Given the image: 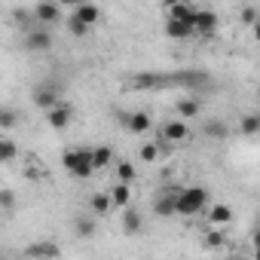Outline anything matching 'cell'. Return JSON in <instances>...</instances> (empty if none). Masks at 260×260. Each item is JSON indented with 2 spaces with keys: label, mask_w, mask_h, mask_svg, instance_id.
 Masks as SVG:
<instances>
[{
  "label": "cell",
  "mask_w": 260,
  "mask_h": 260,
  "mask_svg": "<svg viewBox=\"0 0 260 260\" xmlns=\"http://www.w3.org/2000/svg\"><path fill=\"white\" fill-rule=\"evenodd\" d=\"M61 166H64V172H68V175H74V178H80V181H86V178H92V175H95L92 150H83V147L64 150V156H61Z\"/></svg>",
  "instance_id": "1"
},
{
  "label": "cell",
  "mask_w": 260,
  "mask_h": 260,
  "mask_svg": "<svg viewBox=\"0 0 260 260\" xmlns=\"http://www.w3.org/2000/svg\"><path fill=\"white\" fill-rule=\"evenodd\" d=\"M208 202V190L205 187H184L178 196V214L184 217H196Z\"/></svg>",
  "instance_id": "2"
},
{
  "label": "cell",
  "mask_w": 260,
  "mask_h": 260,
  "mask_svg": "<svg viewBox=\"0 0 260 260\" xmlns=\"http://www.w3.org/2000/svg\"><path fill=\"white\" fill-rule=\"evenodd\" d=\"M25 49L28 52H46V49H52V31L49 28H31L25 34Z\"/></svg>",
  "instance_id": "3"
},
{
  "label": "cell",
  "mask_w": 260,
  "mask_h": 260,
  "mask_svg": "<svg viewBox=\"0 0 260 260\" xmlns=\"http://www.w3.org/2000/svg\"><path fill=\"white\" fill-rule=\"evenodd\" d=\"M178 196H181V190H162V193L153 199V211H156L159 217L178 214Z\"/></svg>",
  "instance_id": "4"
},
{
  "label": "cell",
  "mask_w": 260,
  "mask_h": 260,
  "mask_svg": "<svg viewBox=\"0 0 260 260\" xmlns=\"http://www.w3.org/2000/svg\"><path fill=\"white\" fill-rule=\"evenodd\" d=\"M122 125L128 128V132H135V135H144V132H150V113H144V110H135V113H122Z\"/></svg>",
  "instance_id": "5"
},
{
  "label": "cell",
  "mask_w": 260,
  "mask_h": 260,
  "mask_svg": "<svg viewBox=\"0 0 260 260\" xmlns=\"http://www.w3.org/2000/svg\"><path fill=\"white\" fill-rule=\"evenodd\" d=\"M196 10H199V7H193V4H169V7H166V16H169V22H184V25H193Z\"/></svg>",
  "instance_id": "6"
},
{
  "label": "cell",
  "mask_w": 260,
  "mask_h": 260,
  "mask_svg": "<svg viewBox=\"0 0 260 260\" xmlns=\"http://www.w3.org/2000/svg\"><path fill=\"white\" fill-rule=\"evenodd\" d=\"M193 31L196 34H214L217 31V13L214 10H196V19H193Z\"/></svg>",
  "instance_id": "7"
},
{
  "label": "cell",
  "mask_w": 260,
  "mask_h": 260,
  "mask_svg": "<svg viewBox=\"0 0 260 260\" xmlns=\"http://www.w3.org/2000/svg\"><path fill=\"white\" fill-rule=\"evenodd\" d=\"M162 138H166L169 144H184V141L190 138V128H187V122H184V119L166 122V125H162Z\"/></svg>",
  "instance_id": "8"
},
{
  "label": "cell",
  "mask_w": 260,
  "mask_h": 260,
  "mask_svg": "<svg viewBox=\"0 0 260 260\" xmlns=\"http://www.w3.org/2000/svg\"><path fill=\"white\" fill-rule=\"evenodd\" d=\"M25 257L31 260H55L58 257V245L55 242H34L25 248Z\"/></svg>",
  "instance_id": "9"
},
{
  "label": "cell",
  "mask_w": 260,
  "mask_h": 260,
  "mask_svg": "<svg viewBox=\"0 0 260 260\" xmlns=\"http://www.w3.org/2000/svg\"><path fill=\"white\" fill-rule=\"evenodd\" d=\"M71 119H74V107H71V104H58V107L46 110V122H49L52 128H64V125H71Z\"/></svg>",
  "instance_id": "10"
},
{
  "label": "cell",
  "mask_w": 260,
  "mask_h": 260,
  "mask_svg": "<svg viewBox=\"0 0 260 260\" xmlns=\"http://www.w3.org/2000/svg\"><path fill=\"white\" fill-rule=\"evenodd\" d=\"M71 16H74V19H80L86 28H92V25H98V19H101V10H98L95 4H77Z\"/></svg>",
  "instance_id": "11"
},
{
  "label": "cell",
  "mask_w": 260,
  "mask_h": 260,
  "mask_svg": "<svg viewBox=\"0 0 260 260\" xmlns=\"http://www.w3.org/2000/svg\"><path fill=\"white\" fill-rule=\"evenodd\" d=\"M34 19L40 25H55L61 19V10H58V4H37L34 7Z\"/></svg>",
  "instance_id": "12"
},
{
  "label": "cell",
  "mask_w": 260,
  "mask_h": 260,
  "mask_svg": "<svg viewBox=\"0 0 260 260\" xmlns=\"http://www.w3.org/2000/svg\"><path fill=\"white\" fill-rule=\"evenodd\" d=\"M34 104L43 107V110H52V107H58L61 101H58V92H55L52 86H40V89L34 92Z\"/></svg>",
  "instance_id": "13"
},
{
  "label": "cell",
  "mask_w": 260,
  "mask_h": 260,
  "mask_svg": "<svg viewBox=\"0 0 260 260\" xmlns=\"http://www.w3.org/2000/svg\"><path fill=\"white\" fill-rule=\"evenodd\" d=\"M141 226H144V217H141V211H135V208H125L122 211V233H141Z\"/></svg>",
  "instance_id": "14"
},
{
  "label": "cell",
  "mask_w": 260,
  "mask_h": 260,
  "mask_svg": "<svg viewBox=\"0 0 260 260\" xmlns=\"http://www.w3.org/2000/svg\"><path fill=\"white\" fill-rule=\"evenodd\" d=\"M230 220H233V208H230V205H223V202H220V205H214V208L208 211V223H211L214 230H217V226H226Z\"/></svg>",
  "instance_id": "15"
},
{
  "label": "cell",
  "mask_w": 260,
  "mask_h": 260,
  "mask_svg": "<svg viewBox=\"0 0 260 260\" xmlns=\"http://www.w3.org/2000/svg\"><path fill=\"white\" fill-rule=\"evenodd\" d=\"M89 208H92V214H95V217H104V214L113 208V199H110V193H95V196L89 199Z\"/></svg>",
  "instance_id": "16"
},
{
  "label": "cell",
  "mask_w": 260,
  "mask_h": 260,
  "mask_svg": "<svg viewBox=\"0 0 260 260\" xmlns=\"http://www.w3.org/2000/svg\"><path fill=\"white\" fill-rule=\"evenodd\" d=\"M196 31H193V25H184V22H166V37H172V40H187V37H193Z\"/></svg>",
  "instance_id": "17"
},
{
  "label": "cell",
  "mask_w": 260,
  "mask_h": 260,
  "mask_svg": "<svg viewBox=\"0 0 260 260\" xmlns=\"http://www.w3.org/2000/svg\"><path fill=\"white\" fill-rule=\"evenodd\" d=\"M95 230H98V220H95V217H89V214H83V217H77V220H74V233H77L80 239H89Z\"/></svg>",
  "instance_id": "18"
},
{
  "label": "cell",
  "mask_w": 260,
  "mask_h": 260,
  "mask_svg": "<svg viewBox=\"0 0 260 260\" xmlns=\"http://www.w3.org/2000/svg\"><path fill=\"white\" fill-rule=\"evenodd\" d=\"M110 199H113V208H125V205H128V199H132V187L116 181V187L110 190Z\"/></svg>",
  "instance_id": "19"
},
{
  "label": "cell",
  "mask_w": 260,
  "mask_h": 260,
  "mask_svg": "<svg viewBox=\"0 0 260 260\" xmlns=\"http://www.w3.org/2000/svg\"><path fill=\"white\" fill-rule=\"evenodd\" d=\"M92 162H95V172H101V169H107V166L113 162V150H110L107 144H101V147H95V150H92Z\"/></svg>",
  "instance_id": "20"
},
{
  "label": "cell",
  "mask_w": 260,
  "mask_h": 260,
  "mask_svg": "<svg viewBox=\"0 0 260 260\" xmlns=\"http://www.w3.org/2000/svg\"><path fill=\"white\" fill-rule=\"evenodd\" d=\"M199 110H202V107H199L196 98H181V101H178V113H181V119H196Z\"/></svg>",
  "instance_id": "21"
},
{
  "label": "cell",
  "mask_w": 260,
  "mask_h": 260,
  "mask_svg": "<svg viewBox=\"0 0 260 260\" xmlns=\"http://www.w3.org/2000/svg\"><path fill=\"white\" fill-rule=\"evenodd\" d=\"M135 175H138V172H135V166L128 162V159H119V162H116V178H119V184H132Z\"/></svg>",
  "instance_id": "22"
},
{
  "label": "cell",
  "mask_w": 260,
  "mask_h": 260,
  "mask_svg": "<svg viewBox=\"0 0 260 260\" xmlns=\"http://www.w3.org/2000/svg\"><path fill=\"white\" fill-rule=\"evenodd\" d=\"M239 128H242V135H257L260 132V116L257 113H248L239 119Z\"/></svg>",
  "instance_id": "23"
},
{
  "label": "cell",
  "mask_w": 260,
  "mask_h": 260,
  "mask_svg": "<svg viewBox=\"0 0 260 260\" xmlns=\"http://www.w3.org/2000/svg\"><path fill=\"white\" fill-rule=\"evenodd\" d=\"M159 83H162V80H159L156 74H138V77L132 80L135 89H153V86H159Z\"/></svg>",
  "instance_id": "24"
},
{
  "label": "cell",
  "mask_w": 260,
  "mask_h": 260,
  "mask_svg": "<svg viewBox=\"0 0 260 260\" xmlns=\"http://www.w3.org/2000/svg\"><path fill=\"white\" fill-rule=\"evenodd\" d=\"M205 135L208 138H226V125L220 119H208L205 122Z\"/></svg>",
  "instance_id": "25"
},
{
  "label": "cell",
  "mask_w": 260,
  "mask_h": 260,
  "mask_svg": "<svg viewBox=\"0 0 260 260\" xmlns=\"http://www.w3.org/2000/svg\"><path fill=\"white\" fill-rule=\"evenodd\" d=\"M0 159H4V162H13V159H16V144H13L10 138L0 141Z\"/></svg>",
  "instance_id": "26"
},
{
  "label": "cell",
  "mask_w": 260,
  "mask_h": 260,
  "mask_svg": "<svg viewBox=\"0 0 260 260\" xmlns=\"http://www.w3.org/2000/svg\"><path fill=\"white\" fill-rule=\"evenodd\" d=\"M138 156H141L144 162H156V156H159V144H144V147L138 150Z\"/></svg>",
  "instance_id": "27"
},
{
  "label": "cell",
  "mask_w": 260,
  "mask_h": 260,
  "mask_svg": "<svg viewBox=\"0 0 260 260\" xmlns=\"http://www.w3.org/2000/svg\"><path fill=\"white\" fill-rule=\"evenodd\" d=\"M205 245H208V248H223V245H226V236H223L220 230H211V233L205 236Z\"/></svg>",
  "instance_id": "28"
},
{
  "label": "cell",
  "mask_w": 260,
  "mask_h": 260,
  "mask_svg": "<svg viewBox=\"0 0 260 260\" xmlns=\"http://www.w3.org/2000/svg\"><path fill=\"white\" fill-rule=\"evenodd\" d=\"M239 19H242L245 25H251V28H254V25L260 22V16H257V10H254V7H245V10L239 13Z\"/></svg>",
  "instance_id": "29"
},
{
  "label": "cell",
  "mask_w": 260,
  "mask_h": 260,
  "mask_svg": "<svg viewBox=\"0 0 260 260\" xmlns=\"http://www.w3.org/2000/svg\"><path fill=\"white\" fill-rule=\"evenodd\" d=\"M68 31H71L74 37H83V34L89 31V28H86V25H83L80 19H74V16H71V19H68Z\"/></svg>",
  "instance_id": "30"
},
{
  "label": "cell",
  "mask_w": 260,
  "mask_h": 260,
  "mask_svg": "<svg viewBox=\"0 0 260 260\" xmlns=\"http://www.w3.org/2000/svg\"><path fill=\"white\" fill-rule=\"evenodd\" d=\"M0 125H4V128H13V125H16V110H10V107L0 110Z\"/></svg>",
  "instance_id": "31"
},
{
  "label": "cell",
  "mask_w": 260,
  "mask_h": 260,
  "mask_svg": "<svg viewBox=\"0 0 260 260\" xmlns=\"http://www.w3.org/2000/svg\"><path fill=\"white\" fill-rule=\"evenodd\" d=\"M0 202H4V208H13V190H4V193H0Z\"/></svg>",
  "instance_id": "32"
},
{
  "label": "cell",
  "mask_w": 260,
  "mask_h": 260,
  "mask_svg": "<svg viewBox=\"0 0 260 260\" xmlns=\"http://www.w3.org/2000/svg\"><path fill=\"white\" fill-rule=\"evenodd\" d=\"M251 242H254V260H260V226L254 230V239Z\"/></svg>",
  "instance_id": "33"
},
{
  "label": "cell",
  "mask_w": 260,
  "mask_h": 260,
  "mask_svg": "<svg viewBox=\"0 0 260 260\" xmlns=\"http://www.w3.org/2000/svg\"><path fill=\"white\" fill-rule=\"evenodd\" d=\"M254 40H257V43H260V22H257V25H254Z\"/></svg>",
  "instance_id": "34"
},
{
  "label": "cell",
  "mask_w": 260,
  "mask_h": 260,
  "mask_svg": "<svg viewBox=\"0 0 260 260\" xmlns=\"http://www.w3.org/2000/svg\"><path fill=\"white\" fill-rule=\"evenodd\" d=\"M245 260H248V257H245Z\"/></svg>",
  "instance_id": "35"
}]
</instances>
